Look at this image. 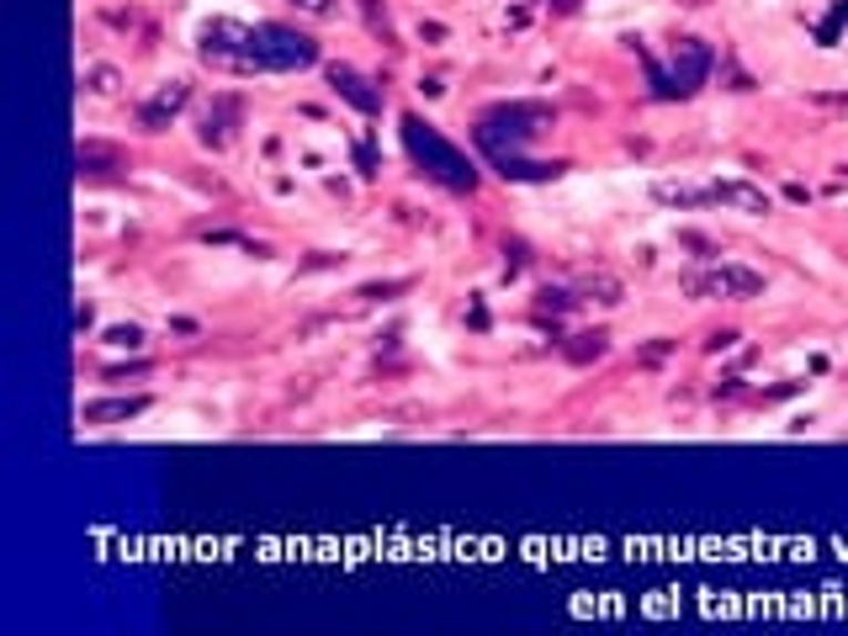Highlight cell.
I'll use <instances>...</instances> for the list:
<instances>
[{"label":"cell","mask_w":848,"mask_h":636,"mask_svg":"<svg viewBox=\"0 0 848 636\" xmlns=\"http://www.w3.org/2000/svg\"><path fill=\"white\" fill-rule=\"evenodd\" d=\"M552 123V112L541 101H509V106H493L483 123H478V139H504L509 144H493L483 148L493 165H504V175H531V181H546V175H562V165H525L520 160V144H531L541 127Z\"/></svg>","instance_id":"6da1fadb"},{"label":"cell","mask_w":848,"mask_h":636,"mask_svg":"<svg viewBox=\"0 0 848 636\" xmlns=\"http://www.w3.org/2000/svg\"><path fill=\"white\" fill-rule=\"evenodd\" d=\"M711 70H716V49L701 38H678L668 59L647 64V85L657 101H689L711 80Z\"/></svg>","instance_id":"7a4b0ae2"},{"label":"cell","mask_w":848,"mask_h":636,"mask_svg":"<svg viewBox=\"0 0 848 636\" xmlns=\"http://www.w3.org/2000/svg\"><path fill=\"white\" fill-rule=\"evenodd\" d=\"M403 144H409L413 165H425L430 181L440 186H451V192H472L478 186V171H472V160L461 154L457 144H446L430 123H419V117H403Z\"/></svg>","instance_id":"3957f363"},{"label":"cell","mask_w":848,"mask_h":636,"mask_svg":"<svg viewBox=\"0 0 848 636\" xmlns=\"http://www.w3.org/2000/svg\"><path fill=\"white\" fill-rule=\"evenodd\" d=\"M318 64V43L292 32V27L260 22L249 27V70L255 74H292V70H308Z\"/></svg>","instance_id":"277c9868"},{"label":"cell","mask_w":848,"mask_h":636,"mask_svg":"<svg viewBox=\"0 0 848 636\" xmlns=\"http://www.w3.org/2000/svg\"><path fill=\"white\" fill-rule=\"evenodd\" d=\"M684 297H758L764 293V276L748 266H732V260H711L678 276Z\"/></svg>","instance_id":"5b68a950"},{"label":"cell","mask_w":848,"mask_h":636,"mask_svg":"<svg viewBox=\"0 0 848 636\" xmlns=\"http://www.w3.org/2000/svg\"><path fill=\"white\" fill-rule=\"evenodd\" d=\"M196 53H202L213 70L255 74L249 70V27H239V22H207L202 27V38H196Z\"/></svg>","instance_id":"8992f818"},{"label":"cell","mask_w":848,"mask_h":636,"mask_svg":"<svg viewBox=\"0 0 848 636\" xmlns=\"http://www.w3.org/2000/svg\"><path fill=\"white\" fill-rule=\"evenodd\" d=\"M186 101H192V85H186V80H165V85L139 106V127H144V133H165V127L186 112Z\"/></svg>","instance_id":"52a82bcc"},{"label":"cell","mask_w":848,"mask_h":636,"mask_svg":"<svg viewBox=\"0 0 848 636\" xmlns=\"http://www.w3.org/2000/svg\"><path fill=\"white\" fill-rule=\"evenodd\" d=\"M329 85H335V96L350 101L361 117H377V112H382V91H377L361 70H350V64H329Z\"/></svg>","instance_id":"ba28073f"},{"label":"cell","mask_w":848,"mask_h":636,"mask_svg":"<svg viewBox=\"0 0 848 636\" xmlns=\"http://www.w3.org/2000/svg\"><path fill=\"white\" fill-rule=\"evenodd\" d=\"M239 117H244V106H239V96H218L207 112H202V127H196V139L207 148H223L228 139H234V127H239Z\"/></svg>","instance_id":"9c48e42d"},{"label":"cell","mask_w":848,"mask_h":636,"mask_svg":"<svg viewBox=\"0 0 848 636\" xmlns=\"http://www.w3.org/2000/svg\"><path fill=\"white\" fill-rule=\"evenodd\" d=\"M149 409L144 392H127V398H96L85 403V424H122V419H139Z\"/></svg>","instance_id":"30bf717a"},{"label":"cell","mask_w":848,"mask_h":636,"mask_svg":"<svg viewBox=\"0 0 848 636\" xmlns=\"http://www.w3.org/2000/svg\"><path fill=\"white\" fill-rule=\"evenodd\" d=\"M711 196H716V202H727V207H737V213H758V218L769 213V196L758 192V186H748V181H716V186H711Z\"/></svg>","instance_id":"8fae6325"},{"label":"cell","mask_w":848,"mask_h":636,"mask_svg":"<svg viewBox=\"0 0 848 636\" xmlns=\"http://www.w3.org/2000/svg\"><path fill=\"white\" fill-rule=\"evenodd\" d=\"M605 350H610V335H605V329H583V335H573V340H562V356H568L573 367H594Z\"/></svg>","instance_id":"7c38bea8"},{"label":"cell","mask_w":848,"mask_h":636,"mask_svg":"<svg viewBox=\"0 0 848 636\" xmlns=\"http://www.w3.org/2000/svg\"><path fill=\"white\" fill-rule=\"evenodd\" d=\"M653 196L663 207H705V202H716L711 186H684V181H657Z\"/></svg>","instance_id":"4fadbf2b"},{"label":"cell","mask_w":848,"mask_h":636,"mask_svg":"<svg viewBox=\"0 0 848 636\" xmlns=\"http://www.w3.org/2000/svg\"><path fill=\"white\" fill-rule=\"evenodd\" d=\"M579 302H605V308H615V302H621V281L605 276V270H594V276H583L579 281Z\"/></svg>","instance_id":"5bb4252c"},{"label":"cell","mask_w":848,"mask_h":636,"mask_svg":"<svg viewBox=\"0 0 848 636\" xmlns=\"http://www.w3.org/2000/svg\"><path fill=\"white\" fill-rule=\"evenodd\" d=\"M118 171H122V154H118V148L80 144V175H118Z\"/></svg>","instance_id":"9a60e30c"},{"label":"cell","mask_w":848,"mask_h":636,"mask_svg":"<svg viewBox=\"0 0 848 636\" xmlns=\"http://www.w3.org/2000/svg\"><path fill=\"white\" fill-rule=\"evenodd\" d=\"M568 308H579V293H562V287H541V293H535V318L568 314Z\"/></svg>","instance_id":"2e32d148"},{"label":"cell","mask_w":848,"mask_h":636,"mask_svg":"<svg viewBox=\"0 0 848 636\" xmlns=\"http://www.w3.org/2000/svg\"><path fill=\"white\" fill-rule=\"evenodd\" d=\"M106 345H118V350H139V345H144V329H139V324H112V329H106Z\"/></svg>","instance_id":"e0dca14e"},{"label":"cell","mask_w":848,"mask_h":636,"mask_svg":"<svg viewBox=\"0 0 848 636\" xmlns=\"http://www.w3.org/2000/svg\"><path fill=\"white\" fill-rule=\"evenodd\" d=\"M91 91H96V96H112V91H118V70L96 64V70H91Z\"/></svg>","instance_id":"ac0fdd59"},{"label":"cell","mask_w":848,"mask_h":636,"mask_svg":"<svg viewBox=\"0 0 848 636\" xmlns=\"http://www.w3.org/2000/svg\"><path fill=\"white\" fill-rule=\"evenodd\" d=\"M678 245L701 249V260H716V245H711V239H705V234H695V228H684V234H678Z\"/></svg>","instance_id":"d6986e66"},{"label":"cell","mask_w":848,"mask_h":636,"mask_svg":"<svg viewBox=\"0 0 848 636\" xmlns=\"http://www.w3.org/2000/svg\"><path fill=\"white\" fill-rule=\"evenodd\" d=\"M297 11H308V17H339V0H292Z\"/></svg>","instance_id":"ffe728a7"},{"label":"cell","mask_w":848,"mask_h":636,"mask_svg":"<svg viewBox=\"0 0 848 636\" xmlns=\"http://www.w3.org/2000/svg\"><path fill=\"white\" fill-rule=\"evenodd\" d=\"M144 361H133V367H112V371H106V382H127V377H144Z\"/></svg>","instance_id":"44dd1931"},{"label":"cell","mask_w":848,"mask_h":636,"mask_svg":"<svg viewBox=\"0 0 848 636\" xmlns=\"http://www.w3.org/2000/svg\"><path fill=\"white\" fill-rule=\"evenodd\" d=\"M732 345H737V335H732V329H722V335H711V340H705V350H732Z\"/></svg>","instance_id":"7402d4cb"},{"label":"cell","mask_w":848,"mask_h":636,"mask_svg":"<svg viewBox=\"0 0 848 636\" xmlns=\"http://www.w3.org/2000/svg\"><path fill=\"white\" fill-rule=\"evenodd\" d=\"M663 356H668V340H657V345H647V350H642V361H663Z\"/></svg>","instance_id":"603a6c76"}]
</instances>
